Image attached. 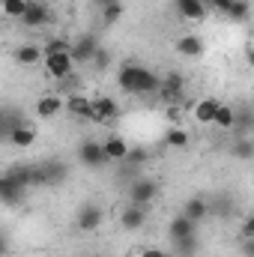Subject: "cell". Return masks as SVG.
I'll list each match as a JSON object with an SVG mask.
<instances>
[{"instance_id": "obj_26", "label": "cell", "mask_w": 254, "mask_h": 257, "mask_svg": "<svg viewBox=\"0 0 254 257\" xmlns=\"http://www.w3.org/2000/svg\"><path fill=\"white\" fill-rule=\"evenodd\" d=\"M15 60L24 66H33V63H39V60H45V51H39L36 45H21L15 51Z\"/></svg>"}, {"instance_id": "obj_30", "label": "cell", "mask_w": 254, "mask_h": 257, "mask_svg": "<svg viewBox=\"0 0 254 257\" xmlns=\"http://www.w3.org/2000/svg\"><path fill=\"white\" fill-rule=\"evenodd\" d=\"M27 3H30V0H3V15L21 21V15L27 12Z\"/></svg>"}, {"instance_id": "obj_31", "label": "cell", "mask_w": 254, "mask_h": 257, "mask_svg": "<svg viewBox=\"0 0 254 257\" xmlns=\"http://www.w3.org/2000/svg\"><path fill=\"white\" fill-rule=\"evenodd\" d=\"M102 12V21L111 27V24H117L120 18H123V0L120 3H111V6H105V9H99Z\"/></svg>"}, {"instance_id": "obj_22", "label": "cell", "mask_w": 254, "mask_h": 257, "mask_svg": "<svg viewBox=\"0 0 254 257\" xmlns=\"http://www.w3.org/2000/svg\"><path fill=\"white\" fill-rule=\"evenodd\" d=\"M24 123H27V120H24L18 111H12V108H3V114H0V132H3V138H6V141H9V135H12L15 128H21Z\"/></svg>"}, {"instance_id": "obj_16", "label": "cell", "mask_w": 254, "mask_h": 257, "mask_svg": "<svg viewBox=\"0 0 254 257\" xmlns=\"http://www.w3.org/2000/svg\"><path fill=\"white\" fill-rule=\"evenodd\" d=\"M63 108H66V99H60L57 93H48V96H42V99L36 102V114H39L42 120H48V117L60 114Z\"/></svg>"}, {"instance_id": "obj_37", "label": "cell", "mask_w": 254, "mask_h": 257, "mask_svg": "<svg viewBox=\"0 0 254 257\" xmlns=\"http://www.w3.org/2000/svg\"><path fill=\"white\" fill-rule=\"evenodd\" d=\"M108 60H111V54H108L105 48H99V54H96V60H93V63H96V69H105Z\"/></svg>"}, {"instance_id": "obj_19", "label": "cell", "mask_w": 254, "mask_h": 257, "mask_svg": "<svg viewBox=\"0 0 254 257\" xmlns=\"http://www.w3.org/2000/svg\"><path fill=\"white\" fill-rule=\"evenodd\" d=\"M183 215L191 218L194 224H200V221L209 215V203H206L203 197H191V200H186V206H183Z\"/></svg>"}, {"instance_id": "obj_18", "label": "cell", "mask_w": 254, "mask_h": 257, "mask_svg": "<svg viewBox=\"0 0 254 257\" xmlns=\"http://www.w3.org/2000/svg\"><path fill=\"white\" fill-rule=\"evenodd\" d=\"M218 99H200V102H194V120L197 123H203V126H209V123H215V111H218Z\"/></svg>"}, {"instance_id": "obj_36", "label": "cell", "mask_w": 254, "mask_h": 257, "mask_svg": "<svg viewBox=\"0 0 254 257\" xmlns=\"http://www.w3.org/2000/svg\"><path fill=\"white\" fill-rule=\"evenodd\" d=\"M141 257H168V251L156 248V245H147V248H141Z\"/></svg>"}, {"instance_id": "obj_39", "label": "cell", "mask_w": 254, "mask_h": 257, "mask_svg": "<svg viewBox=\"0 0 254 257\" xmlns=\"http://www.w3.org/2000/svg\"><path fill=\"white\" fill-rule=\"evenodd\" d=\"M96 3V9H105V6H111V3H120V0H93Z\"/></svg>"}, {"instance_id": "obj_13", "label": "cell", "mask_w": 254, "mask_h": 257, "mask_svg": "<svg viewBox=\"0 0 254 257\" xmlns=\"http://www.w3.org/2000/svg\"><path fill=\"white\" fill-rule=\"evenodd\" d=\"M144 221H147V206H138V203H129L126 209H123V215H120V227L129 230V233L141 230Z\"/></svg>"}, {"instance_id": "obj_7", "label": "cell", "mask_w": 254, "mask_h": 257, "mask_svg": "<svg viewBox=\"0 0 254 257\" xmlns=\"http://www.w3.org/2000/svg\"><path fill=\"white\" fill-rule=\"evenodd\" d=\"M99 48H102L99 39H96L93 33H87V36H81V39L72 42V60H75V63H90V60H96Z\"/></svg>"}, {"instance_id": "obj_9", "label": "cell", "mask_w": 254, "mask_h": 257, "mask_svg": "<svg viewBox=\"0 0 254 257\" xmlns=\"http://www.w3.org/2000/svg\"><path fill=\"white\" fill-rule=\"evenodd\" d=\"M72 51H60V54H45V72L51 75V78H57V81H63L72 75Z\"/></svg>"}, {"instance_id": "obj_17", "label": "cell", "mask_w": 254, "mask_h": 257, "mask_svg": "<svg viewBox=\"0 0 254 257\" xmlns=\"http://www.w3.org/2000/svg\"><path fill=\"white\" fill-rule=\"evenodd\" d=\"M233 132H236V138H251V135H254V108H248V105L236 108V123H233Z\"/></svg>"}, {"instance_id": "obj_2", "label": "cell", "mask_w": 254, "mask_h": 257, "mask_svg": "<svg viewBox=\"0 0 254 257\" xmlns=\"http://www.w3.org/2000/svg\"><path fill=\"white\" fill-rule=\"evenodd\" d=\"M78 162L84 165V168H102L105 162H111L108 159V153H105V141H84L81 147H78Z\"/></svg>"}, {"instance_id": "obj_38", "label": "cell", "mask_w": 254, "mask_h": 257, "mask_svg": "<svg viewBox=\"0 0 254 257\" xmlns=\"http://www.w3.org/2000/svg\"><path fill=\"white\" fill-rule=\"evenodd\" d=\"M242 257H254V239H242Z\"/></svg>"}, {"instance_id": "obj_28", "label": "cell", "mask_w": 254, "mask_h": 257, "mask_svg": "<svg viewBox=\"0 0 254 257\" xmlns=\"http://www.w3.org/2000/svg\"><path fill=\"white\" fill-rule=\"evenodd\" d=\"M197 248H200L197 233H194V236H186V239H180V242H174V254L177 257H194L197 254Z\"/></svg>"}, {"instance_id": "obj_10", "label": "cell", "mask_w": 254, "mask_h": 257, "mask_svg": "<svg viewBox=\"0 0 254 257\" xmlns=\"http://www.w3.org/2000/svg\"><path fill=\"white\" fill-rule=\"evenodd\" d=\"M24 192H27V186L9 171L6 177H0V197H3V203L6 206H15L18 200H24Z\"/></svg>"}, {"instance_id": "obj_25", "label": "cell", "mask_w": 254, "mask_h": 257, "mask_svg": "<svg viewBox=\"0 0 254 257\" xmlns=\"http://www.w3.org/2000/svg\"><path fill=\"white\" fill-rule=\"evenodd\" d=\"M233 123H236V108H230V105H218V111H215V128H230L233 132Z\"/></svg>"}, {"instance_id": "obj_34", "label": "cell", "mask_w": 254, "mask_h": 257, "mask_svg": "<svg viewBox=\"0 0 254 257\" xmlns=\"http://www.w3.org/2000/svg\"><path fill=\"white\" fill-rule=\"evenodd\" d=\"M239 236L242 239H254V212L248 218H242V224H239Z\"/></svg>"}, {"instance_id": "obj_35", "label": "cell", "mask_w": 254, "mask_h": 257, "mask_svg": "<svg viewBox=\"0 0 254 257\" xmlns=\"http://www.w3.org/2000/svg\"><path fill=\"white\" fill-rule=\"evenodd\" d=\"M230 3H233V0H206V6H209V9H218V12H224V15H227Z\"/></svg>"}, {"instance_id": "obj_32", "label": "cell", "mask_w": 254, "mask_h": 257, "mask_svg": "<svg viewBox=\"0 0 254 257\" xmlns=\"http://www.w3.org/2000/svg\"><path fill=\"white\" fill-rule=\"evenodd\" d=\"M147 162V150L144 147H132L126 156V165H132V168H138V165H144Z\"/></svg>"}, {"instance_id": "obj_5", "label": "cell", "mask_w": 254, "mask_h": 257, "mask_svg": "<svg viewBox=\"0 0 254 257\" xmlns=\"http://www.w3.org/2000/svg\"><path fill=\"white\" fill-rule=\"evenodd\" d=\"M183 90H186L183 75H180V72H168V75L162 78L159 96H162V102H165V105H177V102L183 99Z\"/></svg>"}, {"instance_id": "obj_12", "label": "cell", "mask_w": 254, "mask_h": 257, "mask_svg": "<svg viewBox=\"0 0 254 257\" xmlns=\"http://www.w3.org/2000/svg\"><path fill=\"white\" fill-rule=\"evenodd\" d=\"M66 111L78 120H90L93 117V99H87L81 93H69L66 96Z\"/></svg>"}, {"instance_id": "obj_14", "label": "cell", "mask_w": 254, "mask_h": 257, "mask_svg": "<svg viewBox=\"0 0 254 257\" xmlns=\"http://www.w3.org/2000/svg\"><path fill=\"white\" fill-rule=\"evenodd\" d=\"M174 9H177L183 18H189V21H200V18L209 12L206 0H174Z\"/></svg>"}, {"instance_id": "obj_11", "label": "cell", "mask_w": 254, "mask_h": 257, "mask_svg": "<svg viewBox=\"0 0 254 257\" xmlns=\"http://www.w3.org/2000/svg\"><path fill=\"white\" fill-rule=\"evenodd\" d=\"M48 21H51V9L45 3H39V0H30L27 3V12L21 15V24L24 27H45Z\"/></svg>"}, {"instance_id": "obj_24", "label": "cell", "mask_w": 254, "mask_h": 257, "mask_svg": "<svg viewBox=\"0 0 254 257\" xmlns=\"http://www.w3.org/2000/svg\"><path fill=\"white\" fill-rule=\"evenodd\" d=\"M230 156L233 159H242V162L254 159V138H236L230 144Z\"/></svg>"}, {"instance_id": "obj_20", "label": "cell", "mask_w": 254, "mask_h": 257, "mask_svg": "<svg viewBox=\"0 0 254 257\" xmlns=\"http://www.w3.org/2000/svg\"><path fill=\"white\" fill-rule=\"evenodd\" d=\"M177 51H180L183 57H200V54H203V42H200V36L186 33V36L177 39Z\"/></svg>"}, {"instance_id": "obj_33", "label": "cell", "mask_w": 254, "mask_h": 257, "mask_svg": "<svg viewBox=\"0 0 254 257\" xmlns=\"http://www.w3.org/2000/svg\"><path fill=\"white\" fill-rule=\"evenodd\" d=\"M60 51H72V42H66V39H54V42L45 45V54H60Z\"/></svg>"}, {"instance_id": "obj_40", "label": "cell", "mask_w": 254, "mask_h": 257, "mask_svg": "<svg viewBox=\"0 0 254 257\" xmlns=\"http://www.w3.org/2000/svg\"><path fill=\"white\" fill-rule=\"evenodd\" d=\"M245 57H248V66H251V69H254V45H251V48H248V54H245Z\"/></svg>"}, {"instance_id": "obj_6", "label": "cell", "mask_w": 254, "mask_h": 257, "mask_svg": "<svg viewBox=\"0 0 254 257\" xmlns=\"http://www.w3.org/2000/svg\"><path fill=\"white\" fill-rule=\"evenodd\" d=\"M117 117H120V105L111 96H96L93 99V117H90V123L105 126V123H114Z\"/></svg>"}, {"instance_id": "obj_3", "label": "cell", "mask_w": 254, "mask_h": 257, "mask_svg": "<svg viewBox=\"0 0 254 257\" xmlns=\"http://www.w3.org/2000/svg\"><path fill=\"white\" fill-rule=\"evenodd\" d=\"M156 194H159L156 180H150V177H135V180H132V186H129V203L147 206L150 200H156Z\"/></svg>"}, {"instance_id": "obj_29", "label": "cell", "mask_w": 254, "mask_h": 257, "mask_svg": "<svg viewBox=\"0 0 254 257\" xmlns=\"http://www.w3.org/2000/svg\"><path fill=\"white\" fill-rule=\"evenodd\" d=\"M248 15H251V3L248 0H233L230 9H227V18L230 21H248Z\"/></svg>"}, {"instance_id": "obj_15", "label": "cell", "mask_w": 254, "mask_h": 257, "mask_svg": "<svg viewBox=\"0 0 254 257\" xmlns=\"http://www.w3.org/2000/svg\"><path fill=\"white\" fill-rule=\"evenodd\" d=\"M197 233V224L186 218V215H177L171 224H168V236H171V242H180V239H186V236H194Z\"/></svg>"}, {"instance_id": "obj_4", "label": "cell", "mask_w": 254, "mask_h": 257, "mask_svg": "<svg viewBox=\"0 0 254 257\" xmlns=\"http://www.w3.org/2000/svg\"><path fill=\"white\" fill-rule=\"evenodd\" d=\"M69 177V165L60 159H48L45 165L36 168V183H48V186H60Z\"/></svg>"}, {"instance_id": "obj_8", "label": "cell", "mask_w": 254, "mask_h": 257, "mask_svg": "<svg viewBox=\"0 0 254 257\" xmlns=\"http://www.w3.org/2000/svg\"><path fill=\"white\" fill-rule=\"evenodd\" d=\"M75 224H78V230H84V233L99 230V224H102V209H99L93 200L81 203V209H78V215H75Z\"/></svg>"}, {"instance_id": "obj_23", "label": "cell", "mask_w": 254, "mask_h": 257, "mask_svg": "<svg viewBox=\"0 0 254 257\" xmlns=\"http://www.w3.org/2000/svg\"><path fill=\"white\" fill-rule=\"evenodd\" d=\"M33 141H36V128L30 126V123H24L21 128H15V132L9 135V144H12V147H18V150L33 147Z\"/></svg>"}, {"instance_id": "obj_27", "label": "cell", "mask_w": 254, "mask_h": 257, "mask_svg": "<svg viewBox=\"0 0 254 257\" xmlns=\"http://www.w3.org/2000/svg\"><path fill=\"white\" fill-rule=\"evenodd\" d=\"M165 144L174 147V150H186V147H189V132L180 128V126H171L165 132Z\"/></svg>"}, {"instance_id": "obj_1", "label": "cell", "mask_w": 254, "mask_h": 257, "mask_svg": "<svg viewBox=\"0 0 254 257\" xmlns=\"http://www.w3.org/2000/svg\"><path fill=\"white\" fill-rule=\"evenodd\" d=\"M117 84L123 93H132V96H147V93H159L162 87V78L147 69V66H138V63H126L117 75Z\"/></svg>"}, {"instance_id": "obj_21", "label": "cell", "mask_w": 254, "mask_h": 257, "mask_svg": "<svg viewBox=\"0 0 254 257\" xmlns=\"http://www.w3.org/2000/svg\"><path fill=\"white\" fill-rule=\"evenodd\" d=\"M129 150H132V147H129L120 135H111V138L105 141V153H108V159H111V162H126Z\"/></svg>"}]
</instances>
